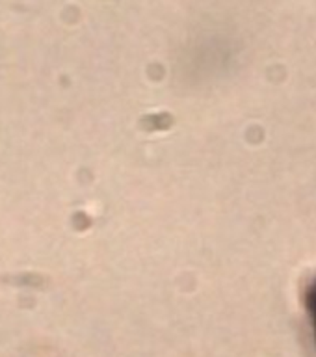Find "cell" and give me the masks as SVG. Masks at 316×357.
Here are the masks:
<instances>
[{
	"label": "cell",
	"instance_id": "6da1fadb",
	"mask_svg": "<svg viewBox=\"0 0 316 357\" xmlns=\"http://www.w3.org/2000/svg\"><path fill=\"white\" fill-rule=\"evenodd\" d=\"M306 309H307V317H309V324H311L313 337H315V342H316V278L313 279V283L307 287Z\"/></svg>",
	"mask_w": 316,
	"mask_h": 357
}]
</instances>
